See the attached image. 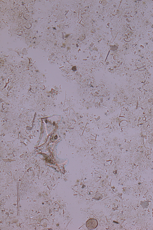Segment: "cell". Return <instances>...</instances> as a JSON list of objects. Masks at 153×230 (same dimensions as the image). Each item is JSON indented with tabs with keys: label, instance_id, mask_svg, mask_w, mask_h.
<instances>
[{
	"label": "cell",
	"instance_id": "cell-1",
	"mask_svg": "<svg viewBox=\"0 0 153 230\" xmlns=\"http://www.w3.org/2000/svg\"><path fill=\"white\" fill-rule=\"evenodd\" d=\"M86 225L87 227L89 229H93L97 227L98 223L95 219H90L86 222Z\"/></svg>",
	"mask_w": 153,
	"mask_h": 230
}]
</instances>
